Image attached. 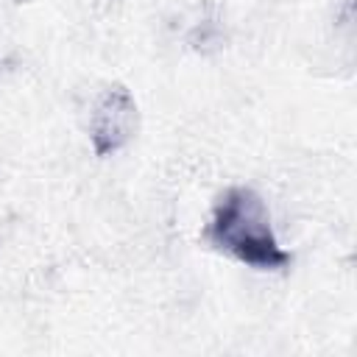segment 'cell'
Masks as SVG:
<instances>
[{"instance_id": "7a4b0ae2", "label": "cell", "mask_w": 357, "mask_h": 357, "mask_svg": "<svg viewBox=\"0 0 357 357\" xmlns=\"http://www.w3.org/2000/svg\"><path fill=\"white\" fill-rule=\"evenodd\" d=\"M137 123H139L137 100L126 86L100 89L89 106V123H86L92 151L98 156L117 153L131 142Z\"/></svg>"}, {"instance_id": "6da1fadb", "label": "cell", "mask_w": 357, "mask_h": 357, "mask_svg": "<svg viewBox=\"0 0 357 357\" xmlns=\"http://www.w3.org/2000/svg\"><path fill=\"white\" fill-rule=\"evenodd\" d=\"M204 240L254 271H282L290 262V254L273 231L268 204L251 187H229L220 192L204 226Z\"/></svg>"}]
</instances>
